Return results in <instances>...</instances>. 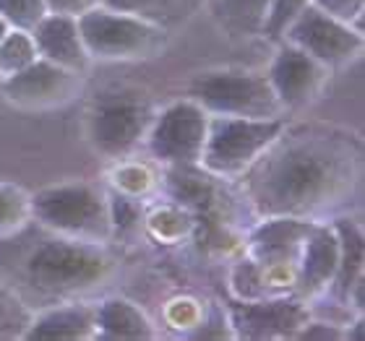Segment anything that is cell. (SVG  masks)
<instances>
[{
	"instance_id": "obj_1",
	"label": "cell",
	"mask_w": 365,
	"mask_h": 341,
	"mask_svg": "<svg viewBox=\"0 0 365 341\" xmlns=\"http://www.w3.org/2000/svg\"><path fill=\"white\" fill-rule=\"evenodd\" d=\"M363 177V141L334 125H284L237 182L256 216L324 219Z\"/></svg>"
},
{
	"instance_id": "obj_2",
	"label": "cell",
	"mask_w": 365,
	"mask_h": 341,
	"mask_svg": "<svg viewBox=\"0 0 365 341\" xmlns=\"http://www.w3.org/2000/svg\"><path fill=\"white\" fill-rule=\"evenodd\" d=\"M42 235L24 245L8 284L39 310L45 305L84 300L105 287L115 273V256L107 243H86L39 227Z\"/></svg>"
},
{
	"instance_id": "obj_3",
	"label": "cell",
	"mask_w": 365,
	"mask_h": 341,
	"mask_svg": "<svg viewBox=\"0 0 365 341\" xmlns=\"http://www.w3.org/2000/svg\"><path fill=\"white\" fill-rule=\"evenodd\" d=\"M31 221L37 227L86 243L113 240L107 190L89 180L55 182L31 193Z\"/></svg>"
},
{
	"instance_id": "obj_4",
	"label": "cell",
	"mask_w": 365,
	"mask_h": 341,
	"mask_svg": "<svg viewBox=\"0 0 365 341\" xmlns=\"http://www.w3.org/2000/svg\"><path fill=\"white\" fill-rule=\"evenodd\" d=\"M284 117H227L209 115L198 167L217 180H237L284 130Z\"/></svg>"
},
{
	"instance_id": "obj_5",
	"label": "cell",
	"mask_w": 365,
	"mask_h": 341,
	"mask_svg": "<svg viewBox=\"0 0 365 341\" xmlns=\"http://www.w3.org/2000/svg\"><path fill=\"white\" fill-rule=\"evenodd\" d=\"M78 31L91 63L146 61L165 50L170 34L157 23H149L105 3L78 16Z\"/></svg>"
},
{
	"instance_id": "obj_6",
	"label": "cell",
	"mask_w": 365,
	"mask_h": 341,
	"mask_svg": "<svg viewBox=\"0 0 365 341\" xmlns=\"http://www.w3.org/2000/svg\"><path fill=\"white\" fill-rule=\"evenodd\" d=\"M188 97L209 115L227 117H284L267 70L217 68L198 73L188 86Z\"/></svg>"
},
{
	"instance_id": "obj_7",
	"label": "cell",
	"mask_w": 365,
	"mask_h": 341,
	"mask_svg": "<svg viewBox=\"0 0 365 341\" xmlns=\"http://www.w3.org/2000/svg\"><path fill=\"white\" fill-rule=\"evenodd\" d=\"M154 110L146 99L136 94H102L94 99L86 115V136L91 149L105 159L130 157L152 125Z\"/></svg>"
},
{
	"instance_id": "obj_8",
	"label": "cell",
	"mask_w": 365,
	"mask_h": 341,
	"mask_svg": "<svg viewBox=\"0 0 365 341\" xmlns=\"http://www.w3.org/2000/svg\"><path fill=\"white\" fill-rule=\"evenodd\" d=\"M209 112L193 99H178L157 110L144 136V149L162 167L198 164L204 152Z\"/></svg>"
},
{
	"instance_id": "obj_9",
	"label": "cell",
	"mask_w": 365,
	"mask_h": 341,
	"mask_svg": "<svg viewBox=\"0 0 365 341\" xmlns=\"http://www.w3.org/2000/svg\"><path fill=\"white\" fill-rule=\"evenodd\" d=\"M282 39L300 47L303 53H308L321 65H327L329 70L344 68L352 61H358L365 47L363 31H358L352 23L342 21L336 16L324 14L313 3L289 21Z\"/></svg>"
},
{
	"instance_id": "obj_10",
	"label": "cell",
	"mask_w": 365,
	"mask_h": 341,
	"mask_svg": "<svg viewBox=\"0 0 365 341\" xmlns=\"http://www.w3.org/2000/svg\"><path fill=\"white\" fill-rule=\"evenodd\" d=\"M235 339H295L303 323L311 318V303L297 295L264 297V300H235L227 308Z\"/></svg>"
},
{
	"instance_id": "obj_11",
	"label": "cell",
	"mask_w": 365,
	"mask_h": 341,
	"mask_svg": "<svg viewBox=\"0 0 365 341\" xmlns=\"http://www.w3.org/2000/svg\"><path fill=\"white\" fill-rule=\"evenodd\" d=\"M84 89V73L68 70L37 58L29 68L0 78V94L19 110H55L66 107Z\"/></svg>"
},
{
	"instance_id": "obj_12",
	"label": "cell",
	"mask_w": 365,
	"mask_h": 341,
	"mask_svg": "<svg viewBox=\"0 0 365 341\" xmlns=\"http://www.w3.org/2000/svg\"><path fill=\"white\" fill-rule=\"evenodd\" d=\"M329 76H331V70L327 65H321L300 47L289 45L284 39L279 42L267 68L269 84H272L284 112L303 110L311 102H316L327 86Z\"/></svg>"
},
{
	"instance_id": "obj_13",
	"label": "cell",
	"mask_w": 365,
	"mask_h": 341,
	"mask_svg": "<svg viewBox=\"0 0 365 341\" xmlns=\"http://www.w3.org/2000/svg\"><path fill=\"white\" fill-rule=\"evenodd\" d=\"M339 263V237L327 219L313 221L297 261V297L305 303L327 297Z\"/></svg>"
},
{
	"instance_id": "obj_14",
	"label": "cell",
	"mask_w": 365,
	"mask_h": 341,
	"mask_svg": "<svg viewBox=\"0 0 365 341\" xmlns=\"http://www.w3.org/2000/svg\"><path fill=\"white\" fill-rule=\"evenodd\" d=\"M94 318H97V303L84 300H68V303L45 305L34 310L26 341H89L94 339Z\"/></svg>"
},
{
	"instance_id": "obj_15",
	"label": "cell",
	"mask_w": 365,
	"mask_h": 341,
	"mask_svg": "<svg viewBox=\"0 0 365 341\" xmlns=\"http://www.w3.org/2000/svg\"><path fill=\"white\" fill-rule=\"evenodd\" d=\"M34 45H37L39 58H45L50 63H58L63 68L76 70V73H86L91 65V58L86 53V45L78 31V19L76 16H63V14H50L47 11L39 23L31 29Z\"/></svg>"
},
{
	"instance_id": "obj_16",
	"label": "cell",
	"mask_w": 365,
	"mask_h": 341,
	"mask_svg": "<svg viewBox=\"0 0 365 341\" xmlns=\"http://www.w3.org/2000/svg\"><path fill=\"white\" fill-rule=\"evenodd\" d=\"M331 224L339 237V263L327 297L347 305V297L355 292V287L365 284V235L363 224L352 216H334Z\"/></svg>"
},
{
	"instance_id": "obj_17",
	"label": "cell",
	"mask_w": 365,
	"mask_h": 341,
	"mask_svg": "<svg viewBox=\"0 0 365 341\" xmlns=\"http://www.w3.org/2000/svg\"><path fill=\"white\" fill-rule=\"evenodd\" d=\"M157 326L136 303L125 297L97 300L94 339L102 341H152L157 339Z\"/></svg>"
},
{
	"instance_id": "obj_18",
	"label": "cell",
	"mask_w": 365,
	"mask_h": 341,
	"mask_svg": "<svg viewBox=\"0 0 365 341\" xmlns=\"http://www.w3.org/2000/svg\"><path fill=\"white\" fill-rule=\"evenodd\" d=\"M204 6L227 37L248 39L264 34L272 0H204Z\"/></svg>"
},
{
	"instance_id": "obj_19",
	"label": "cell",
	"mask_w": 365,
	"mask_h": 341,
	"mask_svg": "<svg viewBox=\"0 0 365 341\" xmlns=\"http://www.w3.org/2000/svg\"><path fill=\"white\" fill-rule=\"evenodd\" d=\"M141 229L160 245H180L193 237L198 229V219L190 209L168 198L160 204L144 206V221Z\"/></svg>"
},
{
	"instance_id": "obj_20",
	"label": "cell",
	"mask_w": 365,
	"mask_h": 341,
	"mask_svg": "<svg viewBox=\"0 0 365 341\" xmlns=\"http://www.w3.org/2000/svg\"><path fill=\"white\" fill-rule=\"evenodd\" d=\"M102 3L138 16L149 23H157L165 31H173L190 21L204 6V0H102Z\"/></svg>"
},
{
	"instance_id": "obj_21",
	"label": "cell",
	"mask_w": 365,
	"mask_h": 341,
	"mask_svg": "<svg viewBox=\"0 0 365 341\" xmlns=\"http://www.w3.org/2000/svg\"><path fill=\"white\" fill-rule=\"evenodd\" d=\"M107 185L113 193L136 198V201H149V198L162 188V174L154 169L152 162L123 157L115 159L113 169L107 172Z\"/></svg>"
},
{
	"instance_id": "obj_22",
	"label": "cell",
	"mask_w": 365,
	"mask_h": 341,
	"mask_svg": "<svg viewBox=\"0 0 365 341\" xmlns=\"http://www.w3.org/2000/svg\"><path fill=\"white\" fill-rule=\"evenodd\" d=\"M31 224V193L16 182L0 180V240L21 235Z\"/></svg>"
},
{
	"instance_id": "obj_23",
	"label": "cell",
	"mask_w": 365,
	"mask_h": 341,
	"mask_svg": "<svg viewBox=\"0 0 365 341\" xmlns=\"http://www.w3.org/2000/svg\"><path fill=\"white\" fill-rule=\"evenodd\" d=\"M34 318V308L0 273V339H24Z\"/></svg>"
},
{
	"instance_id": "obj_24",
	"label": "cell",
	"mask_w": 365,
	"mask_h": 341,
	"mask_svg": "<svg viewBox=\"0 0 365 341\" xmlns=\"http://www.w3.org/2000/svg\"><path fill=\"white\" fill-rule=\"evenodd\" d=\"M37 45L31 31L26 29H11L6 31V37L0 39V78H8L19 73V70L29 68L31 63L37 61Z\"/></svg>"
},
{
	"instance_id": "obj_25",
	"label": "cell",
	"mask_w": 365,
	"mask_h": 341,
	"mask_svg": "<svg viewBox=\"0 0 365 341\" xmlns=\"http://www.w3.org/2000/svg\"><path fill=\"white\" fill-rule=\"evenodd\" d=\"M230 292H232L235 300H264V297H269L264 273H261L259 263L248 253H245V258L235 261L232 268H230Z\"/></svg>"
},
{
	"instance_id": "obj_26",
	"label": "cell",
	"mask_w": 365,
	"mask_h": 341,
	"mask_svg": "<svg viewBox=\"0 0 365 341\" xmlns=\"http://www.w3.org/2000/svg\"><path fill=\"white\" fill-rule=\"evenodd\" d=\"M110 198V221H113V237H130L141 232V221H144V201L120 196L107 190Z\"/></svg>"
},
{
	"instance_id": "obj_27",
	"label": "cell",
	"mask_w": 365,
	"mask_h": 341,
	"mask_svg": "<svg viewBox=\"0 0 365 341\" xmlns=\"http://www.w3.org/2000/svg\"><path fill=\"white\" fill-rule=\"evenodd\" d=\"M45 14H47L45 0H0V16L14 29L31 31Z\"/></svg>"
},
{
	"instance_id": "obj_28",
	"label": "cell",
	"mask_w": 365,
	"mask_h": 341,
	"mask_svg": "<svg viewBox=\"0 0 365 341\" xmlns=\"http://www.w3.org/2000/svg\"><path fill=\"white\" fill-rule=\"evenodd\" d=\"M185 339H235L232 326H230V315L220 305H209L204 308V315L198 320V326L185 334Z\"/></svg>"
},
{
	"instance_id": "obj_29",
	"label": "cell",
	"mask_w": 365,
	"mask_h": 341,
	"mask_svg": "<svg viewBox=\"0 0 365 341\" xmlns=\"http://www.w3.org/2000/svg\"><path fill=\"white\" fill-rule=\"evenodd\" d=\"M308 6H311V0H272V11H269L267 26H264V34H261V37L272 39V42H279L284 29L289 26V21Z\"/></svg>"
},
{
	"instance_id": "obj_30",
	"label": "cell",
	"mask_w": 365,
	"mask_h": 341,
	"mask_svg": "<svg viewBox=\"0 0 365 341\" xmlns=\"http://www.w3.org/2000/svg\"><path fill=\"white\" fill-rule=\"evenodd\" d=\"M201 315H204V305H198L196 300H190V297L173 300V303L168 305V313H165L170 328L180 331V336H185L188 331H193V328L198 326Z\"/></svg>"
},
{
	"instance_id": "obj_31",
	"label": "cell",
	"mask_w": 365,
	"mask_h": 341,
	"mask_svg": "<svg viewBox=\"0 0 365 341\" xmlns=\"http://www.w3.org/2000/svg\"><path fill=\"white\" fill-rule=\"evenodd\" d=\"M313 6L321 8L324 14L336 16L342 21L352 23L358 31H363V14H365V0H311Z\"/></svg>"
},
{
	"instance_id": "obj_32",
	"label": "cell",
	"mask_w": 365,
	"mask_h": 341,
	"mask_svg": "<svg viewBox=\"0 0 365 341\" xmlns=\"http://www.w3.org/2000/svg\"><path fill=\"white\" fill-rule=\"evenodd\" d=\"M295 339H308V341H344V326L331 323L324 318H308L303 328L297 331Z\"/></svg>"
},
{
	"instance_id": "obj_33",
	"label": "cell",
	"mask_w": 365,
	"mask_h": 341,
	"mask_svg": "<svg viewBox=\"0 0 365 341\" xmlns=\"http://www.w3.org/2000/svg\"><path fill=\"white\" fill-rule=\"evenodd\" d=\"M45 6L50 14H63V16H81L91 8L102 6V0H45Z\"/></svg>"
},
{
	"instance_id": "obj_34",
	"label": "cell",
	"mask_w": 365,
	"mask_h": 341,
	"mask_svg": "<svg viewBox=\"0 0 365 341\" xmlns=\"http://www.w3.org/2000/svg\"><path fill=\"white\" fill-rule=\"evenodd\" d=\"M363 339V313H355V320L347 323L344 328V341H358Z\"/></svg>"
},
{
	"instance_id": "obj_35",
	"label": "cell",
	"mask_w": 365,
	"mask_h": 341,
	"mask_svg": "<svg viewBox=\"0 0 365 341\" xmlns=\"http://www.w3.org/2000/svg\"><path fill=\"white\" fill-rule=\"evenodd\" d=\"M8 29H11V26H8V21L3 19V16H0V39L6 37V31H8Z\"/></svg>"
}]
</instances>
